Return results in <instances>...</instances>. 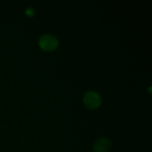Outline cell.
Wrapping results in <instances>:
<instances>
[{"instance_id":"cell-1","label":"cell","mask_w":152,"mask_h":152,"mask_svg":"<svg viewBox=\"0 0 152 152\" xmlns=\"http://www.w3.org/2000/svg\"><path fill=\"white\" fill-rule=\"evenodd\" d=\"M38 45L40 48L46 52L53 51L57 48L59 42L58 39L52 34H44L38 39Z\"/></svg>"},{"instance_id":"cell-2","label":"cell","mask_w":152,"mask_h":152,"mask_svg":"<svg viewBox=\"0 0 152 152\" xmlns=\"http://www.w3.org/2000/svg\"><path fill=\"white\" fill-rule=\"evenodd\" d=\"M84 103L89 109H97L102 104V97L95 91H87L84 95Z\"/></svg>"},{"instance_id":"cell-3","label":"cell","mask_w":152,"mask_h":152,"mask_svg":"<svg viewBox=\"0 0 152 152\" xmlns=\"http://www.w3.org/2000/svg\"><path fill=\"white\" fill-rule=\"evenodd\" d=\"M111 147V142L110 139L102 137L95 141L94 143V152H108Z\"/></svg>"},{"instance_id":"cell-4","label":"cell","mask_w":152,"mask_h":152,"mask_svg":"<svg viewBox=\"0 0 152 152\" xmlns=\"http://www.w3.org/2000/svg\"><path fill=\"white\" fill-rule=\"evenodd\" d=\"M34 9L33 8H31V7H28L27 9H26V14L28 15V16H33L34 15Z\"/></svg>"}]
</instances>
